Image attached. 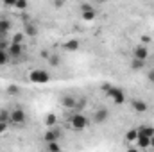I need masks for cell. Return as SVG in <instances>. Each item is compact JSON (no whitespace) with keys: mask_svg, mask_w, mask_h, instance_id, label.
<instances>
[{"mask_svg":"<svg viewBox=\"0 0 154 152\" xmlns=\"http://www.w3.org/2000/svg\"><path fill=\"white\" fill-rule=\"evenodd\" d=\"M29 81L34 84H47V82H50V74L43 68H36L29 74Z\"/></svg>","mask_w":154,"mask_h":152,"instance_id":"cell-1","label":"cell"},{"mask_svg":"<svg viewBox=\"0 0 154 152\" xmlns=\"http://www.w3.org/2000/svg\"><path fill=\"white\" fill-rule=\"evenodd\" d=\"M70 125H72L74 131H84L88 127V118L82 113H75V114H72V118H70Z\"/></svg>","mask_w":154,"mask_h":152,"instance_id":"cell-2","label":"cell"},{"mask_svg":"<svg viewBox=\"0 0 154 152\" xmlns=\"http://www.w3.org/2000/svg\"><path fill=\"white\" fill-rule=\"evenodd\" d=\"M106 95H108V99H109L113 104H124V102H125V93H124V90H120V88H116V86H111L109 91H106Z\"/></svg>","mask_w":154,"mask_h":152,"instance_id":"cell-3","label":"cell"},{"mask_svg":"<svg viewBox=\"0 0 154 152\" xmlns=\"http://www.w3.org/2000/svg\"><path fill=\"white\" fill-rule=\"evenodd\" d=\"M133 59H138V61H147L149 59V48L142 43V45H136L133 48Z\"/></svg>","mask_w":154,"mask_h":152,"instance_id":"cell-4","label":"cell"},{"mask_svg":"<svg viewBox=\"0 0 154 152\" xmlns=\"http://www.w3.org/2000/svg\"><path fill=\"white\" fill-rule=\"evenodd\" d=\"M79 9H81V14H82V18H84L86 22L95 20L97 13H95V7H93L91 4H81V5H79Z\"/></svg>","mask_w":154,"mask_h":152,"instance_id":"cell-5","label":"cell"},{"mask_svg":"<svg viewBox=\"0 0 154 152\" xmlns=\"http://www.w3.org/2000/svg\"><path fill=\"white\" fill-rule=\"evenodd\" d=\"M25 120H27V114H25V111H23L22 108H16V109L11 111V122H13V123H16V125H23Z\"/></svg>","mask_w":154,"mask_h":152,"instance_id":"cell-6","label":"cell"},{"mask_svg":"<svg viewBox=\"0 0 154 152\" xmlns=\"http://www.w3.org/2000/svg\"><path fill=\"white\" fill-rule=\"evenodd\" d=\"M7 54H9L11 61H13V59H22V56H23V45H14V43H11L9 48H7Z\"/></svg>","mask_w":154,"mask_h":152,"instance_id":"cell-7","label":"cell"},{"mask_svg":"<svg viewBox=\"0 0 154 152\" xmlns=\"http://www.w3.org/2000/svg\"><path fill=\"white\" fill-rule=\"evenodd\" d=\"M59 136H61V132H59L56 127H52V129H47V131H45L43 140H45V143H57Z\"/></svg>","mask_w":154,"mask_h":152,"instance_id":"cell-8","label":"cell"},{"mask_svg":"<svg viewBox=\"0 0 154 152\" xmlns=\"http://www.w3.org/2000/svg\"><path fill=\"white\" fill-rule=\"evenodd\" d=\"M131 108H133L136 113H145V111L149 109L147 102H145V100H142V99H133V100H131Z\"/></svg>","mask_w":154,"mask_h":152,"instance_id":"cell-9","label":"cell"},{"mask_svg":"<svg viewBox=\"0 0 154 152\" xmlns=\"http://www.w3.org/2000/svg\"><path fill=\"white\" fill-rule=\"evenodd\" d=\"M108 118H109V111L104 109V108L97 109L95 114H93V122H95V123H104V122H108Z\"/></svg>","mask_w":154,"mask_h":152,"instance_id":"cell-10","label":"cell"},{"mask_svg":"<svg viewBox=\"0 0 154 152\" xmlns=\"http://www.w3.org/2000/svg\"><path fill=\"white\" fill-rule=\"evenodd\" d=\"M61 106L66 108V109H75L77 99L74 95H63V97H61Z\"/></svg>","mask_w":154,"mask_h":152,"instance_id":"cell-11","label":"cell"},{"mask_svg":"<svg viewBox=\"0 0 154 152\" xmlns=\"http://www.w3.org/2000/svg\"><path fill=\"white\" fill-rule=\"evenodd\" d=\"M11 27H13V23H11L9 18H0V36L2 38L7 36V32L11 31Z\"/></svg>","mask_w":154,"mask_h":152,"instance_id":"cell-12","label":"cell"},{"mask_svg":"<svg viewBox=\"0 0 154 152\" xmlns=\"http://www.w3.org/2000/svg\"><path fill=\"white\" fill-rule=\"evenodd\" d=\"M79 47H81L79 39H68L66 43H63V50H66V52H77Z\"/></svg>","mask_w":154,"mask_h":152,"instance_id":"cell-13","label":"cell"},{"mask_svg":"<svg viewBox=\"0 0 154 152\" xmlns=\"http://www.w3.org/2000/svg\"><path fill=\"white\" fill-rule=\"evenodd\" d=\"M138 129V134H142V136H147V138H152L154 136V127L152 125H140V127H136Z\"/></svg>","mask_w":154,"mask_h":152,"instance_id":"cell-14","label":"cell"},{"mask_svg":"<svg viewBox=\"0 0 154 152\" xmlns=\"http://www.w3.org/2000/svg\"><path fill=\"white\" fill-rule=\"evenodd\" d=\"M136 145H138V149H149V147H151V138H147V136H142V134H138Z\"/></svg>","mask_w":154,"mask_h":152,"instance_id":"cell-15","label":"cell"},{"mask_svg":"<svg viewBox=\"0 0 154 152\" xmlns=\"http://www.w3.org/2000/svg\"><path fill=\"white\" fill-rule=\"evenodd\" d=\"M43 122H45V125H47V129H52V127H56V122H57V116L54 113H48L45 118H43Z\"/></svg>","mask_w":154,"mask_h":152,"instance_id":"cell-16","label":"cell"},{"mask_svg":"<svg viewBox=\"0 0 154 152\" xmlns=\"http://www.w3.org/2000/svg\"><path fill=\"white\" fill-rule=\"evenodd\" d=\"M125 140L129 141V143H136V140H138V129H129L127 132H125Z\"/></svg>","mask_w":154,"mask_h":152,"instance_id":"cell-17","label":"cell"},{"mask_svg":"<svg viewBox=\"0 0 154 152\" xmlns=\"http://www.w3.org/2000/svg\"><path fill=\"white\" fill-rule=\"evenodd\" d=\"M22 93V88L16 86V84H9L7 86V95H13V97H18Z\"/></svg>","mask_w":154,"mask_h":152,"instance_id":"cell-18","label":"cell"},{"mask_svg":"<svg viewBox=\"0 0 154 152\" xmlns=\"http://www.w3.org/2000/svg\"><path fill=\"white\" fill-rule=\"evenodd\" d=\"M38 34V27L34 23H27L25 25V36H36Z\"/></svg>","mask_w":154,"mask_h":152,"instance_id":"cell-19","label":"cell"},{"mask_svg":"<svg viewBox=\"0 0 154 152\" xmlns=\"http://www.w3.org/2000/svg\"><path fill=\"white\" fill-rule=\"evenodd\" d=\"M23 39H25V32H16L13 39H11V43H14V45H23Z\"/></svg>","mask_w":154,"mask_h":152,"instance_id":"cell-20","label":"cell"},{"mask_svg":"<svg viewBox=\"0 0 154 152\" xmlns=\"http://www.w3.org/2000/svg\"><path fill=\"white\" fill-rule=\"evenodd\" d=\"M7 63H11V57L7 54V50H0V66H4Z\"/></svg>","mask_w":154,"mask_h":152,"instance_id":"cell-21","label":"cell"},{"mask_svg":"<svg viewBox=\"0 0 154 152\" xmlns=\"http://www.w3.org/2000/svg\"><path fill=\"white\" fill-rule=\"evenodd\" d=\"M0 122H4V123H9V122H11V111H7V109H2V111H0Z\"/></svg>","mask_w":154,"mask_h":152,"instance_id":"cell-22","label":"cell"},{"mask_svg":"<svg viewBox=\"0 0 154 152\" xmlns=\"http://www.w3.org/2000/svg\"><path fill=\"white\" fill-rule=\"evenodd\" d=\"M47 59H48V65H50V66H59V63H61V59H59V56H56V54H52V56H48Z\"/></svg>","mask_w":154,"mask_h":152,"instance_id":"cell-23","label":"cell"},{"mask_svg":"<svg viewBox=\"0 0 154 152\" xmlns=\"http://www.w3.org/2000/svg\"><path fill=\"white\" fill-rule=\"evenodd\" d=\"M143 66H145V63H143V61H138V59H133V61H131V68H133L134 72L142 70Z\"/></svg>","mask_w":154,"mask_h":152,"instance_id":"cell-24","label":"cell"},{"mask_svg":"<svg viewBox=\"0 0 154 152\" xmlns=\"http://www.w3.org/2000/svg\"><path fill=\"white\" fill-rule=\"evenodd\" d=\"M47 152H61V147L57 143H47Z\"/></svg>","mask_w":154,"mask_h":152,"instance_id":"cell-25","label":"cell"},{"mask_svg":"<svg viewBox=\"0 0 154 152\" xmlns=\"http://www.w3.org/2000/svg\"><path fill=\"white\" fill-rule=\"evenodd\" d=\"M13 7H14V9H18V11H23V9L27 7V2H25V0H20V2H14V4H13Z\"/></svg>","mask_w":154,"mask_h":152,"instance_id":"cell-26","label":"cell"},{"mask_svg":"<svg viewBox=\"0 0 154 152\" xmlns=\"http://www.w3.org/2000/svg\"><path fill=\"white\" fill-rule=\"evenodd\" d=\"M11 45V41H7V38H2L0 36V50H7Z\"/></svg>","mask_w":154,"mask_h":152,"instance_id":"cell-27","label":"cell"},{"mask_svg":"<svg viewBox=\"0 0 154 152\" xmlns=\"http://www.w3.org/2000/svg\"><path fill=\"white\" fill-rule=\"evenodd\" d=\"M147 81H149V82H152V84H154V68H151V70L147 72Z\"/></svg>","mask_w":154,"mask_h":152,"instance_id":"cell-28","label":"cell"},{"mask_svg":"<svg viewBox=\"0 0 154 152\" xmlns=\"http://www.w3.org/2000/svg\"><path fill=\"white\" fill-rule=\"evenodd\" d=\"M7 125H9V123H4V122H0V134H4V132L7 131Z\"/></svg>","mask_w":154,"mask_h":152,"instance_id":"cell-29","label":"cell"},{"mask_svg":"<svg viewBox=\"0 0 154 152\" xmlns=\"http://www.w3.org/2000/svg\"><path fill=\"white\" fill-rule=\"evenodd\" d=\"M109 88H111V84H108V82H106V84H104V86H102V91H104V93H106V91H109Z\"/></svg>","mask_w":154,"mask_h":152,"instance_id":"cell-30","label":"cell"},{"mask_svg":"<svg viewBox=\"0 0 154 152\" xmlns=\"http://www.w3.org/2000/svg\"><path fill=\"white\" fill-rule=\"evenodd\" d=\"M127 152H138V149H134V147H131V149H129Z\"/></svg>","mask_w":154,"mask_h":152,"instance_id":"cell-31","label":"cell"},{"mask_svg":"<svg viewBox=\"0 0 154 152\" xmlns=\"http://www.w3.org/2000/svg\"><path fill=\"white\" fill-rule=\"evenodd\" d=\"M151 147H152V149H154V136H152V138H151Z\"/></svg>","mask_w":154,"mask_h":152,"instance_id":"cell-32","label":"cell"},{"mask_svg":"<svg viewBox=\"0 0 154 152\" xmlns=\"http://www.w3.org/2000/svg\"><path fill=\"white\" fill-rule=\"evenodd\" d=\"M45 152H47V150H45Z\"/></svg>","mask_w":154,"mask_h":152,"instance_id":"cell-33","label":"cell"}]
</instances>
